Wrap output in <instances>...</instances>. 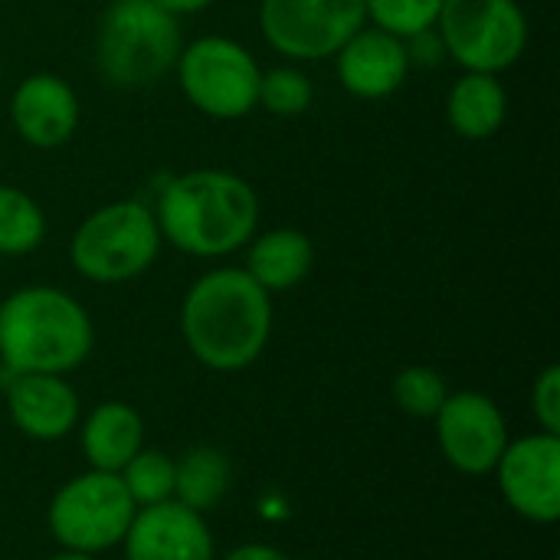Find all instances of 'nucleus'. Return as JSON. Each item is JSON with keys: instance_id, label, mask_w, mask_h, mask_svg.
Masks as SVG:
<instances>
[{"instance_id": "6", "label": "nucleus", "mask_w": 560, "mask_h": 560, "mask_svg": "<svg viewBox=\"0 0 560 560\" xmlns=\"http://www.w3.org/2000/svg\"><path fill=\"white\" fill-rule=\"evenodd\" d=\"M174 75L187 105L213 121H240L259 105L262 66L233 36L207 33L184 43Z\"/></svg>"}, {"instance_id": "25", "label": "nucleus", "mask_w": 560, "mask_h": 560, "mask_svg": "<svg viewBox=\"0 0 560 560\" xmlns=\"http://www.w3.org/2000/svg\"><path fill=\"white\" fill-rule=\"evenodd\" d=\"M532 417H535V427L541 433H551L560 436V368L558 364H545L532 384Z\"/></svg>"}, {"instance_id": "3", "label": "nucleus", "mask_w": 560, "mask_h": 560, "mask_svg": "<svg viewBox=\"0 0 560 560\" xmlns=\"http://www.w3.org/2000/svg\"><path fill=\"white\" fill-rule=\"evenodd\" d=\"M95 348L89 308L59 285H20L0 299V368L7 374L79 371Z\"/></svg>"}, {"instance_id": "20", "label": "nucleus", "mask_w": 560, "mask_h": 560, "mask_svg": "<svg viewBox=\"0 0 560 560\" xmlns=\"http://www.w3.org/2000/svg\"><path fill=\"white\" fill-rule=\"evenodd\" d=\"M46 233L49 220L43 203L23 187L0 184V256H30L46 243Z\"/></svg>"}, {"instance_id": "15", "label": "nucleus", "mask_w": 560, "mask_h": 560, "mask_svg": "<svg viewBox=\"0 0 560 560\" xmlns=\"http://www.w3.org/2000/svg\"><path fill=\"white\" fill-rule=\"evenodd\" d=\"M7 417L33 443H59L75 433L82 400L62 374H7Z\"/></svg>"}, {"instance_id": "16", "label": "nucleus", "mask_w": 560, "mask_h": 560, "mask_svg": "<svg viewBox=\"0 0 560 560\" xmlns=\"http://www.w3.org/2000/svg\"><path fill=\"white\" fill-rule=\"evenodd\" d=\"M243 253H246L243 269L269 295L299 289L315 269V243L299 226H272L262 233L256 230V236L243 246Z\"/></svg>"}, {"instance_id": "1", "label": "nucleus", "mask_w": 560, "mask_h": 560, "mask_svg": "<svg viewBox=\"0 0 560 560\" xmlns=\"http://www.w3.org/2000/svg\"><path fill=\"white\" fill-rule=\"evenodd\" d=\"M177 325L197 364L217 374H240L266 354L276 308L272 295L243 266H217L187 285Z\"/></svg>"}, {"instance_id": "4", "label": "nucleus", "mask_w": 560, "mask_h": 560, "mask_svg": "<svg viewBox=\"0 0 560 560\" xmlns=\"http://www.w3.org/2000/svg\"><path fill=\"white\" fill-rule=\"evenodd\" d=\"M180 46V20L154 0H108L95 23L92 62L105 85L141 92L174 72Z\"/></svg>"}, {"instance_id": "10", "label": "nucleus", "mask_w": 560, "mask_h": 560, "mask_svg": "<svg viewBox=\"0 0 560 560\" xmlns=\"http://www.w3.org/2000/svg\"><path fill=\"white\" fill-rule=\"evenodd\" d=\"M443 459L463 476H492L512 433L502 407L482 390H450L433 417Z\"/></svg>"}, {"instance_id": "23", "label": "nucleus", "mask_w": 560, "mask_h": 560, "mask_svg": "<svg viewBox=\"0 0 560 560\" xmlns=\"http://www.w3.org/2000/svg\"><path fill=\"white\" fill-rule=\"evenodd\" d=\"M118 476L138 509L174 499V456H167L161 450L144 446L141 453H135L128 459V466Z\"/></svg>"}, {"instance_id": "21", "label": "nucleus", "mask_w": 560, "mask_h": 560, "mask_svg": "<svg viewBox=\"0 0 560 560\" xmlns=\"http://www.w3.org/2000/svg\"><path fill=\"white\" fill-rule=\"evenodd\" d=\"M315 102V82L299 62H279L259 75V105L276 118H299Z\"/></svg>"}, {"instance_id": "2", "label": "nucleus", "mask_w": 560, "mask_h": 560, "mask_svg": "<svg viewBox=\"0 0 560 560\" xmlns=\"http://www.w3.org/2000/svg\"><path fill=\"white\" fill-rule=\"evenodd\" d=\"M161 240L194 259H226L259 230L256 187L223 167H194L161 184L154 203Z\"/></svg>"}, {"instance_id": "5", "label": "nucleus", "mask_w": 560, "mask_h": 560, "mask_svg": "<svg viewBox=\"0 0 560 560\" xmlns=\"http://www.w3.org/2000/svg\"><path fill=\"white\" fill-rule=\"evenodd\" d=\"M164 240L151 203L121 197L89 210L69 236V262L92 285L141 279L161 256Z\"/></svg>"}, {"instance_id": "24", "label": "nucleus", "mask_w": 560, "mask_h": 560, "mask_svg": "<svg viewBox=\"0 0 560 560\" xmlns=\"http://www.w3.org/2000/svg\"><path fill=\"white\" fill-rule=\"evenodd\" d=\"M443 0H364L368 23L400 39H413L436 26Z\"/></svg>"}, {"instance_id": "13", "label": "nucleus", "mask_w": 560, "mask_h": 560, "mask_svg": "<svg viewBox=\"0 0 560 560\" xmlns=\"http://www.w3.org/2000/svg\"><path fill=\"white\" fill-rule=\"evenodd\" d=\"M121 555L125 560H217V538L207 515L167 499L135 512Z\"/></svg>"}, {"instance_id": "17", "label": "nucleus", "mask_w": 560, "mask_h": 560, "mask_svg": "<svg viewBox=\"0 0 560 560\" xmlns=\"http://www.w3.org/2000/svg\"><path fill=\"white\" fill-rule=\"evenodd\" d=\"M75 433L89 469H102V472H121L128 459L144 450V420L125 400L95 404L79 420Z\"/></svg>"}, {"instance_id": "27", "label": "nucleus", "mask_w": 560, "mask_h": 560, "mask_svg": "<svg viewBox=\"0 0 560 560\" xmlns=\"http://www.w3.org/2000/svg\"><path fill=\"white\" fill-rule=\"evenodd\" d=\"M161 10H167L171 16H194V13H203V10H210L213 3H220V0H154Z\"/></svg>"}, {"instance_id": "9", "label": "nucleus", "mask_w": 560, "mask_h": 560, "mask_svg": "<svg viewBox=\"0 0 560 560\" xmlns=\"http://www.w3.org/2000/svg\"><path fill=\"white\" fill-rule=\"evenodd\" d=\"M259 33L285 62L331 59L364 23V0H259Z\"/></svg>"}, {"instance_id": "29", "label": "nucleus", "mask_w": 560, "mask_h": 560, "mask_svg": "<svg viewBox=\"0 0 560 560\" xmlns=\"http://www.w3.org/2000/svg\"><path fill=\"white\" fill-rule=\"evenodd\" d=\"M0 89H3V56H0Z\"/></svg>"}, {"instance_id": "11", "label": "nucleus", "mask_w": 560, "mask_h": 560, "mask_svg": "<svg viewBox=\"0 0 560 560\" xmlns=\"http://www.w3.org/2000/svg\"><path fill=\"white\" fill-rule=\"evenodd\" d=\"M495 486L505 505L532 525L560 522V436L525 433L512 436L499 456Z\"/></svg>"}, {"instance_id": "8", "label": "nucleus", "mask_w": 560, "mask_h": 560, "mask_svg": "<svg viewBox=\"0 0 560 560\" xmlns=\"http://www.w3.org/2000/svg\"><path fill=\"white\" fill-rule=\"evenodd\" d=\"M433 30L443 56L463 72L492 75L512 69L532 39L528 13L518 0H443Z\"/></svg>"}, {"instance_id": "22", "label": "nucleus", "mask_w": 560, "mask_h": 560, "mask_svg": "<svg viewBox=\"0 0 560 560\" xmlns=\"http://www.w3.org/2000/svg\"><path fill=\"white\" fill-rule=\"evenodd\" d=\"M390 397H394V407L400 413H407L413 420H433L436 410L443 407V400L450 397V384L436 368L410 364V368L394 374Z\"/></svg>"}, {"instance_id": "19", "label": "nucleus", "mask_w": 560, "mask_h": 560, "mask_svg": "<svg viewBox=\"0 0 560 560\" xmlns=\"http://www.w3.org/2000/svg\"><path fill=\"white\" fill-rule=\"evenodd\" d=\"M233 486L230 456L217 446H190L174 459V499L200 515L213 512Z\"/></svg>"}, {"instance_id": "12", "label": "nucleus", "mask_w": 560, "mask_h": 560, "mask_svg": "<svg viewBox=\"0 0 560 560\" xmlns=\"http://www.w3.org/2000/svg\"><path fill=\"white\" fill-rule=\"evenodd\" d=\"M7 115L23 144L36 151H52L75 138L82 121V102L79 92L59 72L39 69L13 85Z\"/></svg>"}, {"instance_id": "7", "label": "nucleus", "mask_w": 560, "mask_h": 560, "mask_svg": "<svg viewBox=\"0 0 560 560\" xmlns=\"http://www.w3.org/2000/svg\"><path fill=\"white\" fill-rule=\"evenodd\" d=\"M135 512L138 505L118 472L85 469L52 492L46 505V528L56 548L98 558L121 548Z\"/></svg>"}, {"instance_id": "28", "label": "nucleus", "mask_w": 560, "mask_h": 560, "mask_svg": "<svg viewBox=\"0 0 560 560\" xmlns=\"http://www.w3.org/2000/svg\"><path fill=\"white\" fill-rule=\"evenodd\" d=\"M46 560H98V558H92V555H79V551H56V555H49Z\"/></svg>"}, {"instance_id": "14", "label": "nucleus", "mask_w": 560, "mask_h": 560, "mask_svg": "<svg viewBox=\"0 0 560 560\" xmlns=\"http://www.w3.org/2000/svg\"><path fill=\"white\" fill-rule=\"evenodd\" d=\"M335 79L338 85L364 102H381L390 98L404 89L407 75H410V49L407 39L377 30L371 23H364L335 56Z\"/></svg>"}, {"instance_id": "26", "label": "nucleus", "mask_w": 560, "mask_h": 560, "mask_svg": "<svg viewBox=\"0 0 560 560\" xmlns=\"http://www.w3.org/2000/svg\"><path fill=\"white\" fill-rule=\"evenodd\" d=\"M217 560H292L282 548L276 545H266V541H246V545H236L233 551H226L223 558Z\"/></svg>"}, {"instance_id": "18", "label": "nucleus", "mask_w": 560, "mask_h": 560, "mask_svg": "<svg viewBox=\"0 0 560 560\" xmlns=\"http://www.w3.org/2000/svg\"><path fill=\"white\" fill-rule=\"evenodd\" d=\"M443 115L453 135L466 141H489L509 121V89L502 75L463 72L443 102Z\"/></svg>"}]
</instances>
